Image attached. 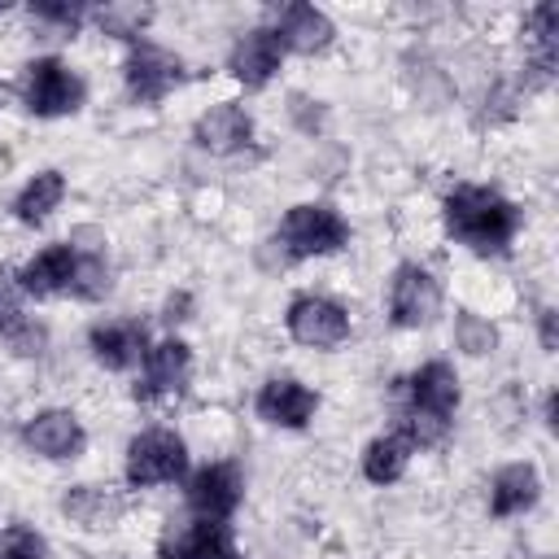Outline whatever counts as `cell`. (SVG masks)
Returning <instances> with one entry per match:
<instances>
[{
  "instance_id": "1",
  "label": "cell",
  "mask_w": 559,
  "mask_h": 559,
  "mask_svg": "<svg viewBox=\"0 0 559 559\" xmlns=\"http://www.w3.org/2000/svg\"><path fill=\"white\" fill-rule=\"evenodd\" d=\"M445 231L467 245L472 253H507L515 231H520V210L515 201H507L498 188H480V183H459L445 197Z\"/></svg>"
},
{
  "instance_id": "2",
  "label": "cell",
  "mask_w": 559,
  "mask_h": 559,
  "mask_svg": "<svg viewBox=\"0 0 559 559\" xmlns=\"http://www.w3.org/2000/svg\"><path fill=\"white\" fill-rule=\"evenodd\" d=\"M397 393H402V411H397L402 437L411 445H441L450 437V415L459 406V376H454V367L432 358L415 376L397 380Z\"/></svg>"
},
{
  "instance_id": "3",
  "label": "cell",
  "mask_w": 559,
  "mask_h": 559,
  "mask_svg": "<svg viewBox=\"0 0 559 559\" xmlns=\"http://www.w3.org/2000/svg\"><path fill=\"white\" fill-rule=\"evenodd\" d=\"M280 245H284V258L297 262V258H319V253H336L349 245V223L323 205V201H301L284 214L280 223Z\"/></svg>"
},
{
  "instance_id": "4",
  "label": "cell",
  "mask_w": 559,
  "mask_h": 559,
  "mask_svg": "<svg viewBox=\"0 0 559 559\" xmlns=\"http://www.w3.org/2000/svg\"><path fill=\"white\" fill-rule=\"evenodd\" d=\"M87 87L61 57H35L22 66V100L35 118H61L83 105Z\"/></svg>"
},
{
  "instance_id": "5",
  "label": "cell",
  "mask_w": 559,
  "mask_h": 559,
  "mask_svg": "<svg viewBox=\"0 0 559 559\" xmlns=\"http://www.w3.org/2000/svg\"><path fill=\"white\" fill-rule=\"evenodd\" d=\"M188 472V445L170 428H144L127 445V485L148 489V485H170L183 480Z\"/></svg>"
},
{
  "instance_id": "6",
  "label": "cell",
  "mask_w": 559,
  "mask_h": 559,
  "mask_svg": "<svg viewBox=\"0 0 559 559\" xmlns=\"http://www.w3.org/2000/svg\"><path fill=\"white\" fill-rule=\"evenodd\" d=\"M157 559H236V537L227 520H166L157 537Z\"/></svg>"
},
{
  "instance_id": "7",
  "label": "cell",
  "mask_w": 559,
  "mask_h": 559,
  "mask_svg": "<svg viewBox=\"0 0 559 559\" xmlns=\"http://www.w3.org/2000/svg\"><path fill=\"white\" fill-rule=\"evenodd\" d=\"M122 79H127L131 100L157 105V100H166L170 87H179V83L188 79V70H183V61H179L175 52H166V48H157V44H148V39H135L131 52H127Z\"/></svg>"
},
{
  "instance_id": "8",
  "label": "cell",
  "mask_w": 559,
  "mask_h": 559,
  "mask_svg": "<svg viewBox=\"0 0 559 559\" xmlns=\"http://www.w3.org/2000/svg\"><path fill=\"white\" fill-rule=\"evenodd\" d=\"M437 314H441V284L419 262H402L389 280V319L397 328H428Z\"/></svg>"
},
{
  "instance_id": "9",
  "label": "cell",
  "mask_w": 559,
  "mask_h": 559,
  "mask_svg": "<svg viewBox=\"0 0 559 559\" xmlns=\"http://www.w3.org/2000/svg\"><path fill=\"white\" fill-rule=\"evenodd\" d=\"M284 328L297 345H314V349H336L341 341H349V314L319 297V293H301L288 301V314H284Z\"/></svg>"
},
{
  "instance_id": "10",
  "label": "cell",
  "mask_w": 559,
  "mask_h": 559,
  "mask_svg": "<svg viewBox=\"0 0 559 559\" xmlns=\"http://www.w3.org/2000/svg\"><path fill=\"white\" fill-rule=\"evenodd\" d=\"M188 376H192V349L170 336V341L148 345L131 393H135V402H170L188 389Z\"/></svg>"
},
{
  "instance_id": "11",
  "label": "cell",
  "mask_w": 559,
  "mask_h": 559,
  "mask_svg": "<svg viewBox=\"0 0 559 559\" xmlns=\"http://www.w3.org/2000/svg\"><path fill=\"white\" fill-rule=\"evenodd\" d=\"M245 498V480L236 463H205L188 476V511L201 520H231Z\"/></svg>"
},
{
  "instance_id": "12",
  "label": "cell",
  "mask_w": 559,
  "mask_h": 559,
  "mask_svg": "<svg viewBox=\"0 0 559 559\" xmlns=\"http://www.w3.org/2000/svg\"><path fill=\"white\" fill-rule=\"evenodd\" d=\"M280 61H284V48H280V39H275L271 26H253V31H245V35L231 44V52H227V70H231V79L245 83L249 92L266 87V83L280 74Z\"/></svg>"
},
{
  "instance_id": "13",
  "label": "cell",
  "mask_w": 559,
  "mask_h": 559,
  "mask_svg": "<svg viewBox=\"0 0 559 559\" xmlns=\"http://www.w3.org/2000/svg\"><path fill=\"white\" fill-rule=\"evenodd\" d=\"M87 345H92V358H96L100 367L127 371V367L144 362V354H148V332H144V323H135V319H109V323H92Z\"/></svg>"
},
{
  "instance_id": "14",
  "label": "cell",
  "mask_w": 559,
  "mask_h": 559,
  "mask_svg": "<svg viewBox=\"0 0 559 559\" xmlns=\"http://www.w3.org/2000/svg\"><path fill=\"white\" fill-rule=\"evenodd\" d=\"M253 411H258V419H266V424H275V428H306L310 415L319 411V397H314L301 380L280 376V380H266V384L258 389Z\"/></svg>"
},
{
  "instance_id": "15",
  "label": "cell",
  "mask_w": 559,
  "mask_h": 559,
  "mask_svg": "<svg viewBox=\"0 0 559 559\" xmlns=\"http://www.w3.org/2000/svg\"><path fill=\"white\" fill-rule=\"evenodd\" d=\"M22 441L44 459H74V454H83L87 432L70 411H39L35 419H26Z\"/></svg>"
},
{
  "instance_id": "16",
  "label": "cell",
  "mask_w": 559,
  "mask_h": 559,
  "mask_svg": "<svg viewBox=\"0 0 559 559\" xmlns=\"http://www.w3.org/2000/svg\"><path fill=\"white\" fill-rule=\"evenodd\" d=\"M332 22H328V13L323 9H314V4H306V0H293V4H284L280 9V17H275V39H280V48L288 52H323L328 44H332Z\"/></svg>"
},
{
  "instance_id": "17",
  "label": "cell",
  "mask_w": 559,
  "mask_h": 559,
  "mask_svg": "<svg viewBox=\"0 0 559 559\" xmlns=\"http://www.w3.org/2000/svg\"><path fill=\"white\" fill-rule=\"evenodd\" d=\"M192 140H197V148L227 157V153H236V148H245V144L253 140V118H249L240 105L223 100V105H214V109H205V114L197 118Z\"/></svg>"
},
{
  "instance_id": "18",
  "label": "cell",
  "mask_w": 559,
  "mask_h": 559,
  "mask_svg": "<svg viewBox=\"0 0 559 559\" xmlns=\"http://www.w3.org/2000/svg\"><path fill=\"white\" fill-rule=\"evenodd\" d=\"M22 297H26V293H22L17 275L0 266V336L9 341V349H13V354H26V358H31V354H39V349H44L48 332H44V323L26 319Z\"/></svg>"
},
{
  "instance_id": "19",
  "label": "cell",
  "mask_w": 559,
  "mask_h": 559,
  "mask_svg": "<svg viewBox=\"0 0 559 559\" xmlns=\"http://www.w3.org/2000/svg\"><path fill=\"white\" fill-rule=\"evenodd\" d=\"M74 262H79V249H74V245H48V249H39V253L17 271V284H22L26 297L70 293Z\"/></svg>"
},
{
  "instance_id": "20",
  "label": "cell",
  "mask_w": 559,
  "mask_h": 559,
  "mask_svg": "<svg viewBox=\"0 0 559 559\" xmlns=\"http://www.w3.org/2000/svg\"><path fill=\"white\" fill-rule=\"evenodd\" d=\"M127 511V498L109 485H74L61 498V515L79 528H114Z\"/></svg>"
},
{
  "instance_id": "21",
  "label": "cell",
  "mask_w": 559,
  "mask_h": 559,
  "mask_svg": "<svg viewBox=\"0 0 559 559\" xmlns=\"http://www.w3.org/2000/svg\"><path fill=\"white\" fill-rule=\"evenodd\" d=\"M542 498V476L533 463H507L498 467L493 485H489V515L493 520H507V515H520L528 511L533 502Z\"/></svg>"
},
{
  "instance_id": "22",
  "label": "cell",
  "mask_w": 559,
  "mask_h": 559,
  "mask_svg": "<svg viewBox=\"0 0 559 559\" xmlns=\"http://www.w3.org/2000/svg\"><path fill=\"white\" fill-rule=\"evenodd\" d=\"M411 441L402 437V432H389V437H376L367 450H362V476L371 480V485H393V480H402V472H406V463H411Z\"/></svg>"
},
{
  "instance_id": "23",
  "label": "cell",
  "mask_w": 559,
  "mask_h": 559,
  "mask_svg": "<svg viewBox=\"0 0 559 559\" xmlns=\"http://www.w3.org/2000/svg\"><path fill=\"white\" fill-rule=\"evenodd\" d=\"M61 197H66L61 170H39V175L13 197V214H17V223H44V218L61 205Z\"/></svg>"
},
{
  "instance_id": "24",
  "label": "cell",
  "mask_w": 559,
  "mask_h": 559,
  "mask_svg": "<svg viewBox=\"0 0 559 559\" xmlns=\"http://www.w3.org/2000/svg\"><path fill=\"white\" fill-rule=\"evenodd\" d=\"M96 26L105 31V35H114V39H140V31L148 26V17H153V4H127V0H114V4H100L96 13Z\"/></svg>"
},
{
  "instance_id": "25",
  "label": "cell",
  "mask_w": 559,
  "mask_h": 559,
  "mask_svg": "<svg viewBox=\"0 0 559 559\" xmlns=\"http://www.w3.org/2000/svg\"><path fill=\"white\" fill-rule=\"evenodd\" d=\"M454 345H459L463 354H472V358H485V354H493V345H498V328H493L489 319L472 314V310H459V314H454Z\"/></svg>"
},
{
  "instance_id": "26",
  "label": "cell",
  "mask_w": 559,
  "mask_h": 559,
  "mask_svg": "<svg viewBox=\"0 0 559 559\" xmlns=\"http://www.w3.org/2000/svg\"><path fill=\"white\" fill-rule=\"evenodd\" d=\"M70 293L74 297H83V301H100L105 293H109V266H105V258L92 249V253H79V262H74V280H70Z\"/></svg>"
},
{
  "instance_id": "27",
  "label": "cell",
  "mask_w": 559,
  "mask_h": 559,
  "mask_svg": "<svg viewBox=\"0 0 559 559\" xmlns=\"http://www.w3.org/2000/svg\"><path fill=\"white\" fill-rule=\"evenodd\" d=\"M31 17L57 26L61 35H74V31L83 26L87 9H83V4H66V0H31Z\"/></svg>"
},
{
  "instance_id": "28",
  "label": "cell",
  "mask_w": 559,
  "mask_h": 559,
  "mask_svg": "<svg viewBox=\"0 0 559 559\" xmlns=\"http://www.w3.org/2000/svg\"><path fill=\"white\" fill-rule=\"evenodd\" d=\"M0 559H44V537L31 524L0 528Z\"/></svg>"
},
{
  "instance_id": "29",
  "label": "cell",
  "mask_w": 559,
  "mask_h": 559,
  "mask_svg": "<svg viewBox=\"0 0 559 559\" xmlns=\"http://www.w3.org/2000/svg\"><path fill=\"white\" fill-rule=\"evenodd\" d=\"M555 319H559V314H555L550 306H546V310H537V336H542V349H546V354H555V349H559V328H555Z\"/></svg>"
},
{
  "instance_id": "30",
  "label": "cell",
  "mask_w": 559,
  "mask_h": 559,
  "mask_svg": "<svg viewBox=\"0 0 559 559\" xmlns=\"http://www.w3.org/2000/svg\"><path fill=\"white\" fill-rule=\"evenodd\" d=\"M188 310H192V297H188V293H175V297H166L162 319H166V323H183V319H188Z\"/></svg>"
},
{
  "instance_id": "31",
  "label": "cell",
  "mask_w": 559,
  "mask_h": 559,
  "mask_svg": "<svg viewBox=\"0 0 559 559\" xmlns=\"http://www.w3.org/2000/svg\"><path fill=\"white\" fill-rule=\"evenodd\" d=\"M9 96H13V92H9V83H0V109L9 105Z\"/></svg>"
}]
</instances>
